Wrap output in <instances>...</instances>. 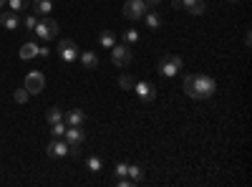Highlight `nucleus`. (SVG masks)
Instances as JSON below:
<instances>
[{
	"label": "nucleus",
	"mask_w": 252,
	"mask_h": 187,
	"mask_svg": "<svg viewBox=\"0 0 252 187\" xmlns=\"http://www.w3.org/2000/svg\"><path fill=\"white\" fill-rule=\"evenodd\" d=\"M146 10H149V8H146L144 0H126V3H124V18L126 20H141Z\"/></svg>",
	"instance_id": "423d86ee"
},
{
	"label": "nucleus",
	"mask_w": 252,
	"mask_h": 187,
	"mask_svg": "<svg viewBox=\"0 0 252 187\" xmlns=\"http://www.w3.org/2000/svg\"><path fill=\"white\" fill-rule=\"evenodd\" d=\"M23 86H26L31 94H40V91L46 89V76L40 74V71H31V74H26Z\"/></svg>",
	"instance_id": "0eeeda50"
},
{
	"label": "nucleus",
	"mask_w": 252,
	"mask_h": 187,
	"mask_svg": "<svg viewBox=\"0 0 252 187\" xmlns=\"http://www.w3.org/2000/svg\"><path fill=\"white\" fill-rule=\"evenodd\" d=\"M63 137H66L68 147H81V142H83V137H86V134H83L81 127H66V134H63Z\"/></svg>",
	"instance_id": "9d476101"
},
{
	"label": "nucleus",
	"mask_w": 252,
	"mask_h": 187,
	"mask_svg": "<svg viewBox=\"0 0 252 187\" xmlns=\"http://www.w3.org/2000/svg\"><path fill=\"white\" fill-rule=\"evenodd\" d=\"M8 5H10V10L20 13V10H28L31 8V0H8Z\"/></svg>",
	"instance_id": "4be33fe9"
},
{
	"label": "nucleus",
	"mask_w": 252,
	"mask_h": 187,
	"mask_svg": "<svg viewBox=\"0 0 252 187\" xmlns=\"http://www.w3.org/2000/svg\"><path fill=\"white\" fill-rule=\"evenodd\" d=\"M182 71V58L179 56H161L159 58V74L166 76V78H172Z\"/></svg>",
	"instance_id": "7ed1b4c3"
},
{
	"label": "nucleus",
	"mask_w": 252,
	"mask_h": 187,
	"mask_svg": "<svg viewBox=\"0 0 252 187\" xmlns=\"http://www.w3.org/2000/svg\"><path fill=\"white\" fill-rule=\"evenodd\" d=\"M5 3H8V0H0V8H3V5H5Z\"/></svg>",
	"instance_id": "473e14b6"
},
{
	"label": "nucleus",
	"mask_w": 252,
	"mask_h": 187,
	"mask_svg": "<svg viewBox=\"0 0 252 187\" xmlns=\"http://www.w3.org/2000/svg\"><path fill=\"white\" fill-rule=\"evenodd\" d=\"M33 33H35L40 40H53V38L58 36V23H56L53 18L43 15V18H40L38 23H35V31H33Z\"/></svg>",
	"instance_id": "f03ea898"
},
{
	"label": "nucleus",
	"mask_w": 252,
	"mask_h": 187,
	"mask_svg": "<svg viewBox=\"0 0 252 187\" xmlns=\"http://www.w3.org/2000/svg\"><path fill=\"white\" fill-rule=\"evenodd\" d=\"M28 96H31V91H28L26 86H23V89H15V104H26Z\"/></svg>",
	"instance_id": "393cba45"
},
{
	"label": "nucleus",
	"mask_w": 252,
	"mask_h": 187,
	"mask_svg": "<svg viewBox=\"0 0 252 187\" xmlns=\"http://www.w3.org/2000/svg\"><path fill=\"white\" fill-rule=\"evenodd\" d=\"M98 43H101L103 48H114V46H116V36H114L111 31H101V36H98Z\"/></svg>",
	"instance_id": "f3484780"
},
{
	"label": "nucleus",
	"mask_w": 252,
	"mask_h": 187,
	"mask_svg": "<svg viewBox=\"0 0 252 187\" xmlns=\"http://www.w3.org/2000/svg\"><path fill=\"white\" fill-rule=\"evenodd\" d=\"M86 164H89V170H91V172H101V159H98V157H89Z\"/></svg>",
	"instance_id": "a878e982"
},
{
	"label": "nucleus",
	"mask_w": 252,
	"mask_h": 187,
	"mask_svg": "<svg viewBox=\"0 0 252 187\" xmlns=\"http://www.w3.org/2000/svg\"><path fill=\"white\" fill-rule=\"evenodd\" d=\"M78 58H81V64H83V69H96L98 66V56L94 53V51H83V53H78Z\"/></svg>",
	"instance_id": "4468645a"
},
{
	"label": "nucleus",
	"mask_w": 252,
	"mask_h": 187,
	"mask_svg": "<svg viewBox=\"0 0 252 187\" xmlns=\"http://www.w3.org/2000/svg\"><path fill=\"white\" fill-rule=\"evenodd\" d=\"M31 5H33L35 15H48V13L53 10V5H51V0H31Z\"/></svg>",
	"instance_id": "2eb2a0df"
},
{
	"label": "nucleus",
	"mask_w": 252,
	"mask_h": 187,
	"mask_svg": "<svg viewBox=\"0 0 252 187\" xmlns=\"http://www.w3.org/2000/svg\"><path fill=\"white\" fill-rule=\"evenodd\" d=\"M68 154L78 159V157H81V150H78V147H68Z\"/></svg>",
	"instance_id": "2f4dec72"
},
{
	"label": "nucleus",
	"mask_w": 252,
	"mask_h": 187,
	"mask_svg": "<svg viewBox=\"0 0 252 187\" xmlns=\"http://www.w3.org/2000/svg\"><path fill=\"white\" fill-rule=\"evenodd\" d=\"M179 3H182V8H184L187 13H192V15H202V13L207 10L204 0H179Z\"/></svg>",
	"instance_id": "ddd939ff"
},
{
	"label": "nucleus",
	"mask_w": 252,
	"mask_h": 187,
	"mask_svg": "<svg viewBox=\"0 0 252 187\" xmlns=\"http://www.w3.org/2000/svg\"><path fill=\"white\" fill-rule=\"evenodd\" d=\"M33 56H38V46H35V43H31V40H28V43L20 46V58H23V61H28V58H33Z\"/></svg>",
	"instance_id": "a211bd4d"
},
{
	"label": "nucleus",
	"mask_w": 252,
	"mask_h": 187,
	"mask_svg": "<svg viewBox=\"0 0 252 187\" xmlns=\"http://www.w3.org/2000/svg\"><path fill=\"white\" fill-rule=\"evenodd\" d=\"M48 157H53V159H61V157H66L68 154V144H66V139H61V137H53V142L48 144Z\"/></svg>",
	"instance_id": "1a4fd4ad"
},
{
	"label": "nucleus",
	"mask_w": 252,
	"mask_h": 187,
	"mask_svg": "<svg viewBox=\"0 0 252 187\" xmlns=\"http://www.w3.org/2000/svg\"><path fill=\"white\" fill-rule=\"evenodd\" d=\"M144 3H146V8H149V10H154V8L161 3V0H144Z\"/></svg>",
	"instance_id": "c756f323"
},
{
	"label": "nucleus",
	"mask_w": 252,
	"mask_h": 187,
	"mask_svg": "<svg viewBox=\"0 0 252 187\" xmlns=\"http://www.w3.org/2000/svg\"><path fill=\"white\" fill-rule=\"evenodd\" d=\"M144 20H146V26H149L152 31H159V28H161V18H159L154 10H146V13H144Z\"/></svg>",
	"instance_id": "dca6fc26"
},
{
	"label": "nucleus",
	"mask_w": 252,
	"mask_h": 187,
	"mask_svg": "<svg viewBox=\"0 0 252 187\" xmlns=\"http://www.w3.org/2000/svg\"><path fill=\"white\" fill-rule=\"evenodd\" d=\"M46 121H48V124H56V121H63V112H61L58 107H51V109L46 112Z\"/></svg>",
	"instance_id": "aec40b11"
},
{
	"label": "nucleus",
	"mask_w": 252,
	"mask_h": 187,
	"mask_svg": "<svg viewBox=\"0 0 252 187\" xmlns=\"http://www.w3.org/2000/svg\"><path fill=\"white\" fill-rule=\"evenodd\" d=\"M35 23H38L35 15H26V18H23V26H26L28 31H35Z\"/></svg>",
	"instance_id": "bb28decb"
},
{
	"label": "nucleus",
	"mask_w": 252,
	"mask_h": 187,
	"mask_svg": "<svg viewBox=\"0 0 252 187\" xmlns=\"http://www.w3.org/2000/svg\"><path fill=\"white\" fill-rule=\"evenodd\" d=\"M136 40H139V33H136L134 28H126V31H124V43L131 46V43H136Z\"/></svg>",
	"instance_id": "5701e85b"
},
{
	"label": "nucleus",
	"mask_w": 252,
	"mask_h": 187,
	"mask_svg": "<svg viewBox=\"0 0 252 187\" xmlns=\"http://www.w3.org/2000/svg\"><path fill=\"white\" fill-rule=\"evenodd\" d=\"M227 3H237V0H227Z\"/></svg>",
	"instance_id": "72a5a7b5"
},
{
	"label": "nucleus",
	"mask_w": 252,
	"mask_h": 187,
	"mask_svg": "<svg viewBox=\"0 0 252 187\" xmlns=\"http://www.w3.org/2000/svg\"><path fill=\"white\" fill-rule=\"evenodd\" d=\"M126 177L134 180V182H139V180L144 177V170L139 167V164H129V170H126Z\"/></svg>",
	"instance_id": "412c9836"
},
{
	"label": "nucleus",
	"mask_w": 252,
	"mask_h": 187,
	"mask_svg": "<svg viewBox=\"0 0 252 187\" xmlns=\"http://www.w3.org/2000/svg\"><path fill=\"white\" fill-rule=\"evenodd\" d=\"M0 23H3L8 31H15L20 26V15L15 10H3V13H0Z\"/></svg>",
	"instance_id": "9b49d317"
},
{
	"label": "nucleus",
	"mask_w": 252,
	"mask_h": 187,
	"mask_svg": "<svg viewBox=\"0 0 252 187\" xmlns=\"http://www.w3.org/2000/svg\"><path fill=\"white\" fill-rule=\"evenodd\" d=\"M51 134H53V137H63V134H66V121L51 124Z\"/></svg>",
	"instance_id": "b1692460"
},
{
	"label": "nucleus",
	"mask_w": 252,
	"mask_h": 187,
	"mask_svg": "<svg viewBox=\"0 0 252 187\" xmlns=\"http://www.w3.org/2000/svg\"><path fill=\"white\" fill-rule=\"evenodd\" d=\"M134 91H136V96H139L144 104H152V101L157 99V89H154L152 81H136Z\"/></svg>",
	"instance_id": "6e6552de"
},
{
	"label": "nucleus",
	"mask_w": 252,
	"mask_h": 187,
	"mask_svg": "<svg viewBox=\"0 0 252 187\" xmlns=\"http://www.w3.org/2000/svg\"><path fill=\"white\" fill-rule=\"evenodd\" d=\"M119 185H121V187H129V185H134V180H129V177H119Z\"/></svg>",
	"instance_id": "7c9ffc66"
},
{
	"label": "nucleus",
	"mask_w": 252,
	"mask_h": 187,
	"mask_svg": "<svg viewBox=\"0 0 252 187\" xmlns=\"http://www.w3.org/2000/svg\"><path fill=\"white\" fill-rule=\"evenodd\" d=\"M63 121H66V127H81L86 121V114H83V109H71L68 114H63Z\"/></svg>",
	"instance_id": "f8f14e48"
},
{
	"label": "nucleus",
	"mask_w": 252,
	"mask_h": 187,
	"mask_svg": "<svg viewBox=\"0 0 252 187\" xmlns=\"http://www.w3.org/2000/svg\"><path fill=\"white\" fill-rule=\"evenodd\" d=\"M184 91L189 99L202 101L217 91V81L207 74H189V76H184Z\"/></svg>",
	"instance_id": "f257e3e1"
},
{
	"label": "nucleus",
	"mask_w": 252,
	"mask_h": 187,
	"mask_svg": "<svg viewBox=\"0 0 252 187\" xmlns=\"http://www.w3.org/2000/svg\"><path fill=\"white\" fill-rule=\"evenodd\" d=\"M134 84H136V78H134V76H129V74H121V76H119V89H124V91H134Z\"/></svg>",
	"instance_id": "6ab92c4d"
},
{
	"label": "nucleus",
	"mask_w": 252,
	"mask_h": 187,
	"mask_svg": "<svg viewBox=\"0 0 252 187\" xmlns=\"http://www.w3.org/2000/svg\"><path fill=\"white\" fill-rule=\"evenodd\" d=\"M131 48H129V43H119V46H114L111 48V64L114 66H119V69H126L131 64Z\"/></svg>",
	"instance_id": "20e7f679"
},
{
	"label": "nucleus",
	"mask_w": 252,
	"mask_h": 187,
	"mask_svg": "<svg viewBox=\"0 0 252 187\" xmlns=\"http://www.w3.org/2000/svg\"><path fill=\"white\" fill-rule=\"evenodd\" d=\"M126 170H129L126 162H116V177H126Z\"/></svg>",
	"instance_id": "cd10ccee"
},
{
	"label": "nucleus",
	"mask_w": 252,
	"mask_h": 187,
	"mask_svg": "<svg viewBox=\"0 0 252 187\" xmlns=\"http://www.w3.org/2000/svg\"><path fill=\"white\" fill-rule=\"evenodd\" d=\"M38 56H43V58H48V56H51V48H46V46H38Z\"/></svg>",
	"instance_id": "c85d7f7f"
},
{
	"label": "nucleus",
	"mask_w": 252,
	"mask_h": 187,
	"mask_svg": "<svg viewBox=\"0 0 252 187\" xmlns=\"http://www.w3.org/2000/svg\"><path fill=\"white\" fill-rule=\"evenodd\" d=\"M58 56H61L63 64H76V58H78V46H76V40L63 38L61 43H58Z\"/></svg>",
	"instance_id": "39448f33"
}]
</instances>
